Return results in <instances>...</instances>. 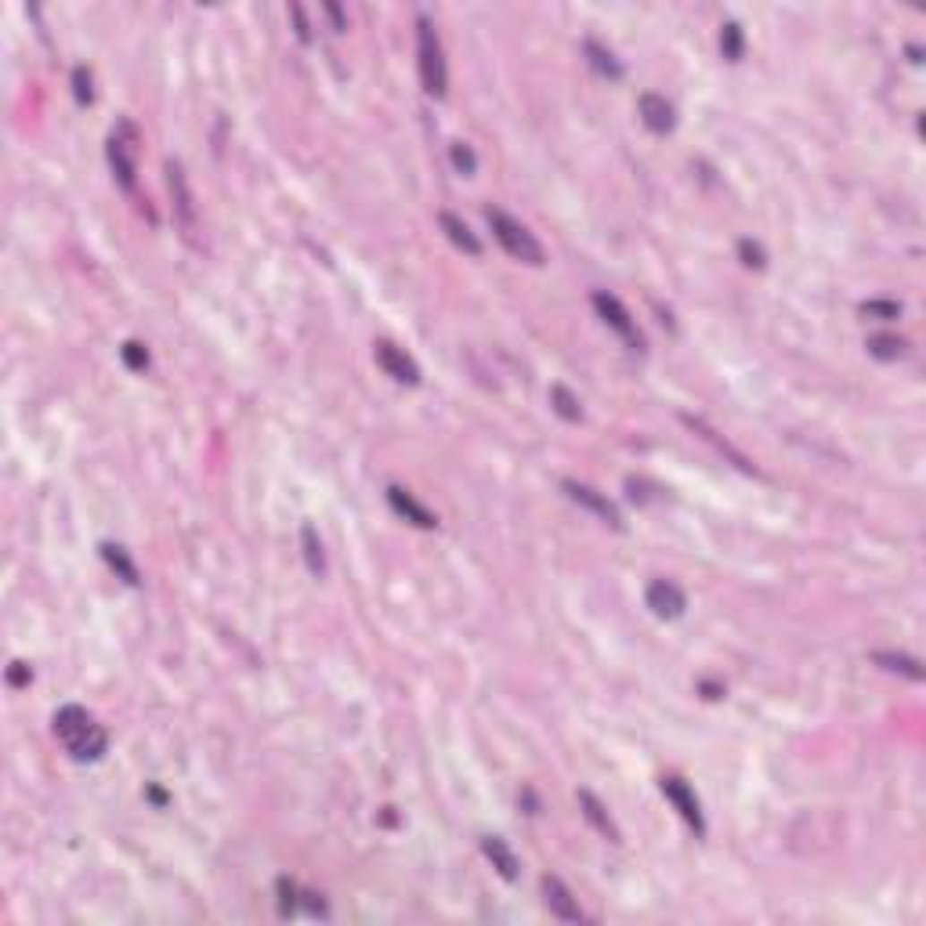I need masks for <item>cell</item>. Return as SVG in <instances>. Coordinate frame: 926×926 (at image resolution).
<instances>
[{"mask_svg":"<svg viewBox=\"0 0 926 926\" xmlns=\"http://www.w3.org/2000/svg\"><path fill=\"white\" fill-rule=\"evenodd\" d=\"M55 738L62 742V750L73 760H80V764L99 760L106 753V746H109L106 727L90 716L83 706H62L55 713Z\"/></svg>","mask_w":926,"mask_h":926,"instance_id":"1","label":"cell"},{"mask_svg":"<svg viewBox=\"0 0 926 926\" xmlns=\"http://www.w3.org/2000/svg\"><path fill=\"white\" fill-rule=\"evenodd\" d=\"M416 65H420V83L431 99H445L449 90V65H445V51L442 40L434 33V22L427 15L416 19Z\"/></svg>","mask_w":926,"mask_h":926,"instance_id":"2","label":"cell"},{"mask_svg":"<svg viewBox=\"0 0 926 926\" xmlns=\"http://www.w3.org/2000/svg\"><path fill=\"white\" fill-rule=\"evenodd\" d=\"M109 167L116 184L134 196L138 189V156H141V131L134 127V120H116V127L109 131Z\"/></svg>","mask_w":926,"mask_h":926,"instance_id":"3","label":"cell"},{"mask_svg":"<svg viewBox=\"0 0 926 926\" xmlns=\"http://www.w3.org/2000/svg\"><path fill=\"white\" fill-rule=\"evenodd\" d=\"M485 218H489V225H493L496 243H500L514 261H525V264H532V268H539V264L546 261V253H543L539 239H536L521 221H514V218H510V214H503V210H489Z\"/></svg>","mask_w":926,"mask_h":926,"instance_id":"4","label":"cell"},{"mask_svg":"<svg viewBox=\"0 0 926 926\" xmlns=\"http://www.w3.org/2000/svg\"><path fill=\"white\" fill-rule=\"evenodd\" d=\"M167 181H170V200H174V221L181 228L184 239H196L200 232V214H196V196L189 189V177H184V167L177 159L167 163Z\"/></svg>","mask_w":926,"mask_h":926,"instance_id":"5","label":"cell"},{"mask_svg":"<svg viewBox=\"0 0 926 926\" xmlns=\"http://www.w3.org/2000/svg\"><path fill=\"white\" fill-rule=\"evenodd\" d=\"M594 312L604 319V326L626 344V347H633V351H640L644 347V333L637 330V319L626 312V304L619 301V297H612V294H604V290H597L594 294Z\"/></svg>","mask_w":926,"mask_h":926,"instance_id":"6","label":"cell"},{"mask_svg":"<svg viewBox=\"0 0 926 926\" xmlns=\"http://www.w3.org/2000/svg\"><path fill=\"white\" fill-rule=\"evenodd\" d=\"M562 489H565V496L572 500V503H579L583 510H590L594 518H601L604 525H612V528H622V518H619V507L604 496V493H597V489H590V485H583V482H562Z\"/></svg>","mask_w":926,"mask_h":926,"instance_id":"7","label":"cell"},{"mask_svg":"<svg viewBox=\"0 0 926 926\" xmlns=\"http://www.w3.org/2000/svg\"><path fill=\"white\" fill-rule=\"evenodd\" d=\"M663 796L677 807V814H681V818L699 832V836H702V832H706V821H702V807H699V796L691 793V785H688L684 778L670 775V778H663Z\"/></svg>","mask_w":926,"mask_h":926,"instance_id":"8","label":"cell"},{"mask_svg":"<svg viewBox=\"0 0 926 926\" xmlns=\"http://www.w3.org/2000/svg\"><path fill=\"white\" fill-rule=\"evenodd\" d=\"M644 601H647V608H652L659 619H677V615H684V608H688L684 590H681L677 583H670V579H656V583H647Z\"/></svg>","mask_w":926,"mask_h":926,"instance_id":"9","label":"cell"},{"mask_svg":"<svg viewBox=\"0 0 926 926\" xmlns=\"http://www.w3.org/2000/svg\"><path fill=\"white\" fill-rule=\"evenodd\" d=\"M377 365L384 369V373H388L391 381H399V384H420V369H416V362H413L402 347H395V344H388V340H381V344H377Z\"/></svg>","mask_w":926,"mask_h":926,"instance_id":"10","label":"cell"},{"mask_svg":"<svg viewBox=\"0 0 926 926\" xmlns=\"http://www.w3.org/2000/svg\"><path fill=\"white\" fill-rule=\"evenodd\" d=\"M543 901H546L550 915H558L562 922H583V912H579L572 890L558 876H543Z\"/></svg>","mask_w":926,"mask_h":926,"instance_id":"11","label":"cell"},{"mask_svg":"<svg viewBox=\"0 0 926 926\" xmlns=\"http://www.w3.org/2000/svg\"><path fill=\"white\" fill-rule=\"evenodd\" d=\"M640 120H644V127L652 131V134H670L673 131V106L663 99V95H640Z\"/></svg>","mask_w":926,"mask_h":926,"instance_id":"12","label":"cell"},{"mask_svg":"<svg viewBox=\"0 0 926 926\" xmlns=\"http://www.w3.org/2000/svg\"><path fill=\"white\" fill-rule=\"evenodd\" d=\"M388 503H391V510H395L399 518L413 521L416 528H434V525H438V518H434L424 503H416V500H413V493H406V489H399V485H391V489H388Z\"/></svg>","mask_w":926,"mask_h":926,"instance_id":"13","label":"cell"},{"mask_svg":"<svg viewBox=\"0 0 926 926\" xmlns=\"http://www.w3.org/2000/svg\"><path fill=\"white\" fill-rule=\"evenodd\" d=\"M579 807H583V814H587V821L601 832L604 840H612V844H619L622 836H619V825L612 821V814H608V807L594 796V793H587V789H579Z\"/></svg>","mask_w":926,"mask_h":926,"instance_id":"14","label":"cell"},{"mask_svg":"<svg viewBox=\"0 0 926 926\" xmlns=\"http://www.w3.org/2000/svg\"><path fill=\"white\" fill-rule=\"evenodd\" d=\"M482 851H485V858L493 862V869L503 876V879H518V854L507 847V840H500V836H485L482 840Z\"/></svg>","mask_w":926,"mask_h":926,"instance_id":"15","label":"cell"},{"mask_svg":"<svg viewBox=\"0 0 926 926\" xmlns=\"http://www.w3.org/2000/svg\"><path fill=\"white\" fill-rule=\"evenodd\" d=\"M438 221H442V232L449 236V243H452V246H459L463 253H471V257H478V253H482V239H478L467 225H463L456 214H449V210H445Z\"/></svg>","mask_w":926,"mask_h":926,"instance_id":"16","label":"cell"},{"mask_svg":"<svg viewBox=\"0 0 926 926\" xmlns=\"http://www.w3.org/2000/svg\"><path fill=\"white\" fill-rule=\"evenodd\" d=\"M301 550H304V565H308V572L315 576V579H322L326 576V553H322V539H319V532H315V525H301Z\"/></svg>","mask_w":926,"mask_h":926,"instance_id":"17","label":"cell"},{"mask_svg":"<svg viewBox=\"0 0 926 926\" xmlns=\"http://www.w3.org/2000/svg\"><path fill=\"white\" fill-rule=\"evenodd\" d=\"M102 558H106V565L124 579V583H131V587H138L141 579H138V565L127 558V550L124 546H116V543H102Z\"/></svg>","mask_w":926,"mask_h":926,"instance_id":"18","label":"cell"},{"mask_svg":"<svg viewBox=\"0 0 926 926\" xmlns=\"http://www.w3.org/2000/svg\"><path fill=\"white\" fill-rule=\"evenodd\" d=\"M550 406H553V413H558L562 420H569V424L583 420V406H579V399H576L565 384H553V388H550Z\"/></svg>","mask_w":926,"mask_h":926,"instance_id":"19","label":"cell"},{"mask_svg":"<svg viewBox=\"0 0 926 926\" xmlns=\"http://www.w3.org/2000/svg\"><path fill=\"white\" fill-rule=\"evenodd\" d=\"M720 55H724L727 62H742V55H746V33H742V26H738V22H724V26H720Z\"/></svg>","mask_w":926,"mask_h":926,"instance_id":"20","label":"cell"},{"mask_svg":"<svg viewBox=\"0 0 926 926\" xmlns=\"http://www.w3.org/2000/svg\"><path fill=\"white\" fill-rule=\"evenodd\" d=\"M905 337H894V333H876L869 337V355L879 358V362H897L905 355Z\"/></svg>","mask_w":926,"mask_h":926,"instance_id":"21","label":"cell"},{"mask_svg":"<svg viewBox=\"0 0 926 926\" xmlns=\"http://www.w3.org/2000/svg\"><path fill=\"white\" fill-rule=\"evenodd\" d=\"M587 58H590V65H594L601 76H608V80H619V76H622V65L615 62V55H612L608 47H601L597 40H587Z\"/></svg>","mask_w":926,"mask_h":926,"instance_id":"22","label":"cell"},{"mask_svg":"<svg viewBox=\"0 0 926 926\" xmlns=\"http://www.w3.org/2000/svg\"><path fill=\"white\" fill-rule=\"evenodd\" d=\"M883 670H890V673H905L908 681H922V670H919V663L915 659H908V656H890V652H876L872 656Z\"/></svg>","mask_w":926,"mask_h":926,"instance_id":"23","label":"cell"},{"mask_svg":"<svg viewBox=\"0 0 926 926\" xmlns=\"http://www.w3.org/2000/svg\"><path fill=\"white\" fill-rule=\"evenodd\" d=\"M73 99H76L80 106L95 102V90H90V69H83V65L73 69Z\"/></svg>","mask_w":926,"mask_h":926,"instance_id":"24","label":"cell"},{"mask_svg":"<svg viewBox=\"0 0 926 926\" xmlns=\"http://www.w3.org/2000/svg\"><path fill=\"white\" fill-rule=\"evenodd\" d=\"M120 355H124L127 369H134V373H141V369L149 365V351H145V344H138V340H127Z\"/></svg>","mask_w":926,"mask_h":926,"instance_id":"25","label":"cell"},{"mask_svg":"<svg viewBox=\"0 0 926 926\" xmlns=\"http://www.w3.org/2000/svg\"><path fill=\"white\" fill-rule=\"evenodd\" d=\"M452 167H456L459 174H475V170H478V159H475L471 145H463V141L452 145Z\"/></svg>","mask_w":926,"mask_h":926,"instance_id":"26","label":"cell"},{"mask_svg":"<svg viewBox=\"0 0 926 926\" xmlns=\"http://www.w3.org/2000/svg\"><path fill=\"white\" fill-rule=\"evenodd\" d=\"M862 315H872V319L890 322V319L901 315V304H894V301H869V304H862Z\"/></svg>","mask_w":926,"mask_h":926,"instance_id":"27","label":"cell"},{"mask_svg":"<svg viewBox=\"0 0 926 926\" xmlns=\"http://www.w3.org/2000/svg\"><path fill=\"white\" fill-rule=\"evenodd\" d=\"M738 257H742V264H750V268H764V250H760V243H753V239L738 243Z\"/></svg>","mask_w":926,"mask_h":926,"instance_id":"28","label":"cell"},{"mask_svg":"<svg viewBox=\"0 0 926 926\" xmlns=\"http://www.w3.org/2000/svg\"><path fill=\"white\" fill-rule=\"evenodd\" d=\"M279 894H283V897H279V912H283V915H294V912H297V901H294V897H297V887H294L290 879H279Z\"/></svg>","mask_w":926,"mask_h":926,"instance_id":"29","label":"cell"},{"mask_svg":"<svg viewBox=\"0 0 926 926\" xmlns=\"http://www.w3.org/2000/svg\"><path fill=\"white\" fill-rule=\"evenodd\" d=\"M8 684H12V688L30 684V666H26V663H12V666H8Z\"/></svg>","mask_w":926,"mask_h":926,"instance_id":"30","label":"cell"},{"mask_svg":"<svg viewBox=\"0 0 926 926\" xmlns=\"http://www.w3.org/2000/svg\"><path fill=\"white\" fill-rule=\"evenodd\" d=\"M290 15H294V22H297V37L308 44V40H312V33H308V22H304V12H301V4H290Z\"/></svg>","mask_w":926,"mask_h":926,"instance_id":"31","label":"cell"},{"mask_svg":"<svg viewBox=\"0 0 926 926\" xmlns=\"http://www.w3.org/2000/svg\"><path fill=\"white\" fill-rule=\"evenodd\" d=\"M326 15L333 19V30H337V33H344V30H347V22H344V15H340V8H337V4H326Z\"/></svg>","mask_w":926,"mask_h":926,"instance_id":"32","label":"cell"}]
</instances>
